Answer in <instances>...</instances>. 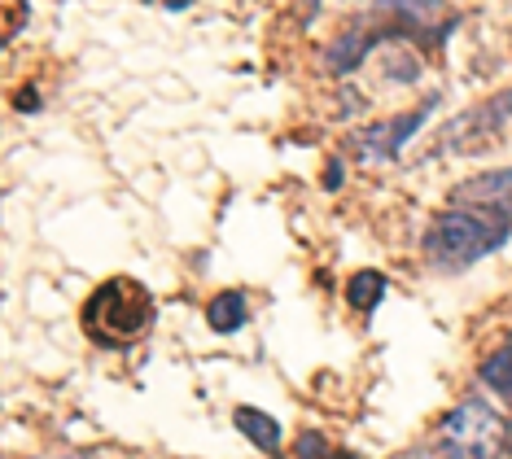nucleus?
Masks as SVG:
<instances>
[{
	"label": "nucleus",
	"mask_w": 512,
	"mask_h": 459,
	"mask_svg": "<svg viewBox=\"0 0 512 459\" xmlns=\"http://www.w3.org/2000/svg\"><path fill=\"white\" fill-rule=\"evenodd\" d=\"M512 228V215H495V210H456L438 215L425 232V258L438 272H464L477 258L499 250Z\"/></svg>",
	"instance_id": "f257e3e1"
},
{
	"label": "nucleus",
	"mask_w": 512,
	"mask_h": 459,
	"mask_svg": "<svg viewBox=\"0 0 512 459\" xmlns=\"http://www.w3.org/2000/svg\"><path fill=\"white\" fill-rule=\"evenodd\" d=\"M149 320H154V298L141 280L114 276L106 280L92 298L84 302V333L97 346H127L132 337H141Z\"/></svg>",
	"instance_id": "f03ea898"
},
{
	"label": "nucleus",
	"mask_w": 512,
	"mask_h": 459,
	"mask_svg": "<svg viewBox=\"0 0 512 459\" xmlns=\"http://www.w3.org/2000/svg\"><path fill=\"white\" fill-rule=\"evenodd\" d=\"M504 446V420L491 403L469 398L447 416L438 433V455L442 459H495Z\"/></svg>",
	"instance_id": "7ed1b4c3"
},
{
	"label": "nucleus",
	"mask_w": 512,
	"mask_h": 459,
	"mask_svg": "<svg viewBox=\"0 0 512 459\" xmlns=\"http://www.w3.org/2000/svg\"><path fill=\"white\" fill-rule=\"evenodd\" d=\"M434 97H429L421 110H412V114H399V119H390V123H377V127H368V132H359L355 136V149H359V158L364 162H390V158H399V149H403V140L416 132V127L425 123V114L434 110Z\"/></svg>",
	"instance_id": "20e7f679"
},
{
	"label": "nucleus",
	"mask_w": 512,
	"mask_h": 459,
	"mask_svg": "<svg viewBox=\"0 0 512 459\" xmlns=\"http://www.w3.org/2000/svg\"><path fill=\"white\" fill-rule=\"evenodd\" d=\"M451 202H456V210H495V215H512V167L464 180L456 193H451Z\"/></svg>",
	"instance_id": "39448f33"
},
{
	"label": "nucleus",
	"mask_w": 512,
	"mask_h": 459,
	"mask_svg": "<svg viewBox=\"0 0 512 459\" xmlns=\"http://www.w3.org/2000/svg\"><path fill=\"white\" fill-rule=\"evenodd\" d=\"M232 420H237V429L246 433V438L259 446V451H267V455L281 451V425H276L267 411H259V407H237V411H232Z\"/></svg>",
	"instance_id": "423d86ee"
},
{
	"label": "nucleus",
	"mask_w": 512,
	"mask_h": 459,
	"mask_svg": "<svg viewBox=\"0 0 512 459\" xmlns=\"http://www.w3.org/2000/svg\"><path fill=\"white\" fill-rule=\"evenodd\" d=\"M206 324H211L215 333H237V328L246 324V298H241L237 289L219 293V298L206 306Z\"/></svg>",
	"instance_id": "0eeeda50"
},
{
	"label": "nucleus",
	"mask_w": 512,
	"mask_h": 459,
	"mask_svg": "<svg viewBox=\"0 0 512 459\" xmlns=\"http://www.w3.org/2000/svg\"><path fill=\"white\" fill-rule=\"evenodd\" d=\"M381 293H386V276L381 272H355L351 285H346V302H351L355 311H372V306L381 302Z\"/></svg>",
	"instance_id": "6e6552de"
},
{
	"label": "nucleus",
	"mask_w": 512,
	"mask_h": 459,
	"mask_svg": "<svg viewBox=\"0 0 512 459\" xmlns=\"http://www.w3.org/2000/svg\"><path fill=\"white\" fill-rule=\"evenodd\" d=\"M298 459H351L342 451V446H329V438H324V433H302L298 438Z\"/></svg>",
	"instance_id": "1a4fd4ad"
},
{
	"label": "nucleus",
	"mask_w": 512,
	"mask_h": 459,
	"mask_svg": "<svg viewBox=\"0 0 512 459\" xmlns=\"http://www.w3.org/2000/svg\"><path fill=\"white\" fill-rule=\"evenodd\" d=\"M482 376H486V385H495V390L512 394V346H508V350H499L495 359H486Z\"/></svg>",
	"instance_id": "9d476101"
},
{
	"label": "nucleus",
	"mask_w": 512,
	"mask_h": 459,
	"mask_svg": "<svg viewBox=\"0 0 512 459\" xmlns=\"http://www.w3.org/2000/svg\"><path fill=\"white\" fill-rule=\"evenodd\" d=\"M508 442H512V438H508ZM508 451H512V446H508Z\"/></svg>",
	"instance_id": "9b49d317"
}]
</instances>
